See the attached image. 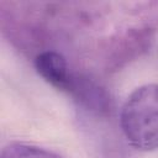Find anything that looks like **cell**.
Wrapping results in <instances>:
<instances>
[{
    "mask_svg": "<svg viewBox=\"0 0 158 158\" xmlns=\"http://www.w3.org/2000/svg\"><path fill=\"white\" fill-rule=\"evenodd\" d=\"M120 126L136 149H158V84L141 85L128 95L121 107Z\"/></svg>",
    "mask_w": 158,
    "mask_h": 158,
    "instance_id": "6da1fadb",
    "label": "cell"
},
{
    "mask_svg": "<svg viewBox=\"0 0 158 158\" xmlns=\"http://www.w3.org/2000/svg\"><path fill=\"white\" fill-rule=\"evenodd\" d=\"M37 73L52 86L70 94L75 75L69 72L65 58L56 51H44L37 54L35 59Z\"/></svg>",
    "mask_w": 158,
    "mask_h": 158,
    "instance_id": "7a4b0ae2",
    "label": "cell"
},
{
    "mask_svg": "<svg viewBox=\"0 0 158 158\" xmlns=\"http://www.w3.org/2000/svg\"><path fill=\"white\" fill-rule=\"evenodd\" d=\"M0 158H63L59 154L28 143L11 142L1 151Z\"/></svg>",
    "mask_w": 158,
    "mask_h": 158,
    "instance_id": "3957f363",
    "label": "cell"
}]
</instances>
